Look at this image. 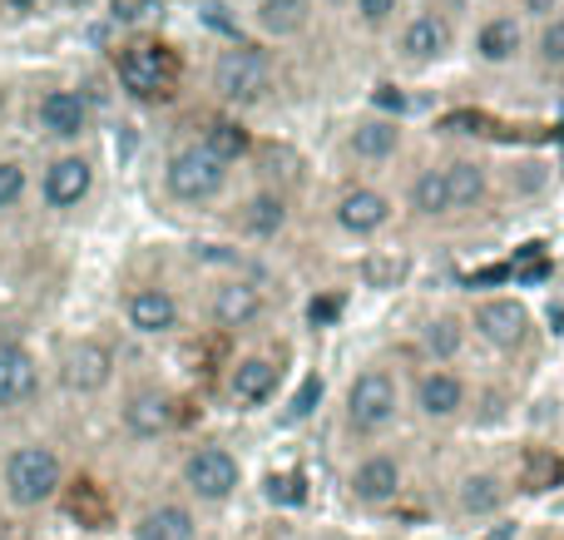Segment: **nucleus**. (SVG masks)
<instances>
[{
    "label": "nucleus",
    "instance_id": "nucleus-1",
    "mask_svg": "<svg viewBox=\"0 0 564 540\" xmlns=\"http://www.w3.org/2000/svg\"><path fill=\"white\" fill-rule=\"evenodd\" d=\"M65 482H69V462L45 436L15 442L0 456V501L15 516L50 511V506L59 501V492H65Z\"/></svg>",
    "mask_w": 564,
    "mask_h": 540
},
{
    "label": "nucleus",
    "instance_id": "nucleus-2",
    "mask_svg": "<svg viewBox=\"0 0 564 540\" xmlns=\"http://www.w3.org/2000/svg\"><path fill=\"white\" fill-rule=\"evenodd\" d=\"M401 407H406V392L387 363L357 367L347 392H341V436L357 446H377L401 422Z\"/></svg>",
    "mask_w": 564,
    "mask_h": 540
},
{
    "label": "nucleus",
    "instance_id": "nucleus-3",
    "mask_svg": "<svg viewBox=\"0 0 564 540\" xmlns=\"http://www.w3.org/2000/svg\"><path fill=\"white\" fill-rule=\"evenodd\" d=\"M208 89H214V99L228 109L268 105L278 89L273 50H263L258 40H228L214 55V65H208Z\"/></svg>",
    "mask_w": 564,
    "mask_h": 540
},
{
    "label": "nucleus",
    "instance_id": "nucleus-4",
    "mask_svg": "<svg viewBox=\"0 0 564 540\" xmlns=\"http://www.w3.org/2000/svg\"><path fill=\"white\" fill-rule=\"evenodd\" d=\"M228 179H234V164H228L218 149H208L204 139H188V144H174L164 154V169H159V188L174 208H208L228 194Z\"/></svg>",
    "mask_w": 564,
    "mask_h": 540
},
{
    "label": "nucleus",
    "instance_id": "nucleus-5",
    "mask_svg": "<svg viewBox=\"0 0 564 540\" xmlns=\"http://www.w3.org/2000/svg\"><path fill=\"white\" fill-rule=\"evenodd\" d=\"M178 492H184V501L194 511L198 506L218 511V506H228L243 492V456L228 442H194L184 452V462H178Z\"/></svg>",
    "mask_w": 564,
    "mask_h": 540
},
{
    "label": "nucleus",
    "instance_id": "nucleus-6",
    "mask_svg": "<svg viewBox=\"0 0 564 540\" xmlns=\"http://www.w3.org/2000/svg\"><path fill=\"white\" fill-rule=\"evenodd\" d=\"M115 79L139 105H164L184 79V55L164 40H129L115 55Z\"/></svg>",
    "mask_w": 564,
    "mask_h": 540
},
{
    "label": "nucleus",
    "instance_id": "nucleus-7",
    "mask_svg": "<svg viewBox=\"0 0 564 540\" xmlns=\"http://www.w3.org/2000/svg\"><path fill=\"white\" fill-rule=\"evenodd\" d=\"M451 50H456V20H451L441 6H421V10H411V15L397 20L391 60H397L401 69H411V75L446 65Z\"/></svg>",
    "mask_w": 564,
    "mask_h": 540
},
{
    "label": "nucleus",
    "instance_id": "nucleus-8",
    "mask_svg": "<svg viewBox=\"0 0 564 540\" xmlns=\"http://www.w3.org/2000/svg\"><path fill=\"white\" fill-rule=\"evenodd\" d=\"M466 327H470V337H480L496 357H520L530 347V337H535V313H530V303L516 293H486L470 303Z\"/></svg>",
    "mask_w": 564,
    "mask_h": 540
},
{
    "label": "nucleus",
    "instance_id": "nucleus-9",
    "mask_svg": "<svg viewBox=\"0 0 564 540\" xmlns=\"http://www.w3.org/2000/svg\"><path fill=\"white\" fill-rule=\"evenodd\" d=\"M184 426V397L159 382H139L119 397V432L134 446H154Z\"/></svg>",
    "mask_w": 564,
    "mask_h": 540
},
{
    "label": "nucleus",
    "instance_id": "nucleus-10",
    "mask_svg": "<svg viewBox=\"0 0 564 540\" xmlns=\"http://www.w3.org/2000/svg\"><path fill=\"white\" fill-rule=\"evenodd\" d=\"M476 387L460 367H421L406 387V407L421 417L426 426H456L470 417Z\"/></svg>",
    "mask_w": 564,
    "mask_h": 540
},
{
    "label": "nucleus",
    "instance_id": "nucleus-11",
    "mask_svg": "<svg viewBox=\"0 0 564 540\" xmlns=\"http://www.w3.org/2000/svg\"><path fill=\"white\" fill-rule=\"evenodd\" d=\"M95 184H99V164L85 154V149H59V154L45 159L35 179V194L50 214H75L95 198Z\"/></svg>",
    "mask_w": 564,
    "mask_h": 540
},
{
    "label": "nucleus",
    "instance_id": "nucleus-12",
    "mask_svg": "<svg viewBox=\"0 0 564 540\" xmlns=\"http://www.w3.org/2000/svg\"><path fill=\"white\" fill-rule=\"evenodd\" d=\"M347 496L361 511H387L406 496V462L391 446H367L357 462L347 466Z\"/></svg>",
    "mask_w": 564,
    "mask_h": 540
},
{
    "label": "nucleus",
    "instance_id": "nucleus-13",
    "mask_svg": "<svg viewBox=\"0 0 564 540\" xmlns=\"http://www.w3.org/2000/svg\"><path fill=\"white\" fill-rule=\"evenodd\" d=\"M115 372H119V353H115L109 337L85 333V337H69V343L59 347V387H65L69 397L109 392Z\"/></svg>",
    "mask_w": 564,
    "mask_h": 540
},
{
    "label": "nucleus",
    "instance_id": "nucleus-14",
    "mask_svg": "<svg viewBox=\"0 0 564 540\" xmlns=\"http://www.w3.org/2000/svg\"><path fill=\"white\" fill-rule=\"evenodd\" d=\"M30 119H35L40 139H50V144H59V149H79V139L95 125V105H89V95L75 85H50V89H40Z\"/></svg>",
    "mask_w": 564,
    "mask_h": 540
},
{
    "label": "nucleus",
    "instance_id": "nucleus-15",
    "mask_svg": "<svg viewBox=\"0 0 564 540\" xmlns=\"http://www.w3.org/2000/svg\"><path fill=\"white\" fill-rule=\"evenodd\" d=\"M268 317V288L258 278H218L204 298V323L214 333H243Z\"/></svg>",
    "mask_w": 564,
    "mask_h": 540
},
{
    "label": "nucleus",
    "instance_id": "nucleus-16",
    "mask_svg": "<svg viewBox=\"0 0 564 540\" xmlns=\"http://www.w3.org/2000/svg\"><path fill=\"white\" fill-rule=\"evenodd\" d=\"M282 377H288V357H282L278 347H253V353H243L228 367L224 392L238 412H258V407H268L278 397Z\"/></svg>",
    "mask_w": 564,
    "mask_h": 540
},
{
    "label": "nucleus",
    "instance_id": "nucleus-17",
    "mask_svg": "<svg viewBox=\"0 0 564 540\" xmlns=\"http://www.w3.org/2000/svg\"><path fill=\"white\" fill-rule=\"evenodd\" d=\"M119 317H124V327L134 337L159 343V337H174L178 327H184V303H178V293L164 283H139L119 298Z\"/></svg>",
    "mask_w": 564,
    "mask_h": 540
},
{
    "label": "nucleus",
    "instance_id": "nucleus-18",
    "mask_svg": "<svg viewBox=\"0 0 564 540\" xmlns=\"http://www.w3.org/2000/svg\"><path fill=\"white\" fill-rule=\"evenodd\" d=\"M397 218V198L377 184H347L332 198V228L347 238H377Z\"/></svg>",
    "mask_w": 564,
    "mask_h": 540
},
{
    "label": "nucleus",
    "instance_id": "nucleus-19",
    "mask_svg": "<svg viewBox=\"0 0 564 540\" xmlns=\"http://www.w3.org/2000/svg\"><path fill=\"white\" fill-rule=\"evenodd\" d=\"M510 496H516V482L506 472L470 466V472H460L451 482V511L466 516V521H490V516H500L510 506Z\"/></svg>",
    "mask_w": 564,
    "mask_h": 540
},
{
    "label": "nucleus",
    "instance_id": "nucleus-20",
    "mask_svg": "<svg viewBox=\"0 0 564 540\" xmlns=\"http://www.w3.org/2000/svg\"><path fill=\"white\" fill-rule=\"evenodd\" d=\"M470 50H476V60L486 69H510L525 60L530 25L516 15V10H490V15L476 25V35H470Z\"/></svg>",
    "mask_w": 564,
    "mask_h": 540
},
{
    "label": "nucleus",
    "instance_id": "nucleus-21",
    "mask_svg": "<svg viewBox=\"0 0 564 540\" xmlns=\"http://www.w3.org/2000/svg\"><path fill=\"white\" fill-rule=\"evenodd\" d=\"M45 387V367L25 343H0V417L25 412Z\"/></svg>",
    "mask_w": 564,
    "mask_h": 540
},
{
    "label": "nucleus",
    "instance_id": "nucleus-22",
    "mask_svg": "<svg viewBox=\"0 0 564 540\" xmlns=\"http://www.w3.org/2000/svg\"><path fill=\"white\" fill-rule=\"evenodd\" d=\"M198 536H204V526H198V511L184 496L139 506L134 521H129V540H198Z\"/></svg>",
    "mask_w": 564,
    "mask_h": 540
},
{
    "label": "nucleus",
    "instance_id": "nucleus-23",
    "mask_svg": "<svg viewBox=\"0 0 564 540\" xmlns=\"http://www.w3.org/2000/svg\"><path fill=\"white\" fill-rule=\"evenodd\" d=\"M401 144H406V129L391 115H361V119H351V129H347V154L371 169L391 164V159L401 154Z\"/></svg>",
    "mask_w": 564,
    "mask_h": 540
},
{
    "label": "nucleus",
    "instance_id": "nucleus-24",
    "mask_svg": "<svg viewBox=\"0 0 564 540\" xmlns=\"http://www.w3.org/2000/svg\"><path fill=\"white\" fill-rule=\"evenodd\" d=\"M288 218H292L288 194L273 188V184H263V188H253V194L238 204V234L253 238V244H273L282 228H288Z\"/></svg>",
    "mask_w": 564,
    "mask_h": 540
},
{
    "label": "nucleus",
    "instance_id": "nucleus-25",
    "mask_svg": "<svg viewBox=\"0 0 564 540\" xmlns=\"http://www.w3.org/2000/svg\"><path fill=\"white\" fill-rule=\"evenodd\" d=\"M441 174H446V198H451V218L456 214H470V208H480L490 198V164L476 154H456L441 164Z\"/></svg>",
    "mask_w": 564,
    "mask_h": 540
},
{
    "label": "nucleus",
    "instance_id": "nucleus-26",
    "mask_svg": "<svg viewBox=\"0 0 564 540\" xmlns=\"http://www.w3.org/2000/svg\"><path fill=\"white\" fill-rule=\"evenodd\" d=\"M317 0H248V20L263 40H297L312 30Z\"/></svg>",
    "mask_w": 564,
    "mask_h": 540
},
{
    "label": "nucleus",
    "instance_id": "nucleus-27",
    "mask_svg": "<svg viewBox=\"0 0 564 540\" xmlns=\"http://www.w3.org/2000/svg\"><path fill=\"white\" fill-rule=\"evenodd\" d=\"M401 208H406L416 224H441V218H451L446 174H441V164H421L416 174L406 179V188H401Z\"/></svg>",
    "mask_w": 564,
    "mask_h": 540
},
{
    "label": "nucleus",
    "instance_id": "nucleus-28",
    "mask_svg": "<svg viewBox=\"0 0 564 540\" xmlns=\"http://www.w3.org/2000/svg\"><path fill=\"white\" fill-rule=\"evenodd\" d=\"M466 343H470V327H466V317L451 313V307L431 313L426 327H421V347H426L431 367H456V357L466 353Z\"/></svg>",
    "mask_w": 564,
    "mask_h": 540
},
{
    "label": "nucleus",
    "instance_id": "nucleus-29",
    "mask_svg": "<svg viewBox=\"0 0 564 540\" xmlns=\"http://www.w3.org/2000/svg\"><path fill=\"white\" fill-rule=\"evenodd\" d=\"M59 506H65V511L75 516L79 526H89V531H99V526L109 521L105 492H99L95 482H85V476H69V482H65V492H59Z\"/></svg>",
    "mask_w": 564,
    "mask_h": 540
},
{
    "label": "nucleus",
    "instance_id": "nucleus-30",
    "mask_svg": "<svg viewBox=\"0 0 564 540\" xmlns=\"http://www.w3.org/2000/svg\"><path fill=\"white\" fill-rule=\"evenodd\" d=\"M525 55L535 60V69L545 79H564V15L545 20V25H535V40H530Z\"/></svg>",
    "mask_w": 564,
    "mask_h": 540
},
{
    "label": "nucleus",
    "instance_id": "nucleus-31",
    "mask_svg": "<svg viewBox=\"0 0 564 540\" xmlns=\"http://www.w3.org/2000/svg\"><path fill=\"white\" fill-rule=\"evenodd\" d=\"M30 188H35V174H30L25 159L0 154V214H15V208L30 198Z\"/></svg>",
    "mask_w": 564,
    "mask_h": 540
},
{
    "label": "nucleus",
    "instance_id": "nucleus-32",
    "mask_svg": "<svg viewBox=\"0 0 564 540\" xmlns=\"http://www.w3.org/2000/svg\"><path fill=\"white\" fill-rule=\"evenodd\" d=\"M351 10H357V25L371 35H381L401 20V0H351Z\"/></svg>",
    "mask_w": 564,
    "mask_h": 540
},
{
    "label": "nucleus",
    "instance_id": "nucleus-33",
    "mask_svg": "<svg viewBox=\"0 0 564 540\" xmlns=\"http://www.w3.org/2000/svg\"><path fill=\"white\" fill-rule=\"evenodd\" d=\"M560 476H564V466H560V462H550V456H540V466H535V462L525 466V482H520V492H530V496L555 492Z\"/></svg>",
    "mask_w": 564,
    "mask_h": 540
},
{
    "label": "nucleus",
    "instance_id": "nucleus-34",
    "mask_svg": "<svg viewBox=\"0 0 564 540\" xmlns=\"http://www.w3.org/2000/svg\"><path fill=\"white\" fill-rule=\"evenodd\" d=\"M516 179H520V194H540L550 184V159H520Z\"/></svg>",
    "mask_w": 564,
    "mask_h": 540
},
{
    "label": "nucleus",
    "instance_id": "nucleus-35",
    "mask_svg": "<svg viewBox=\"0 0 564 540\" xmlns=\"http://www.w3.org/2000/svg\"><path fill=\"white\" fill-rule=\"evenodd\" d=\"M516 15L525 25H545V20L564 15V0H516Z\"/></svg>",
    "mask_w": 564,
    "mask_h": 540
},
{
    "label": "nucleus",
    "instance_id": "nucleus-36",
    "mask_svg": "<svg viewBox=\"0 0 564 540\" xmlns=\"http://www.w3.org/2000/svg\"><path fill=\"white\" fill-rule=\"evenodd\" d=\"M317 397H322V377H307V382H302V402H292V417H312Z\"/></svg>",
    "mask_w": 564,
    "mask_h": 540
},
{
    "label": "nucleus",
    "instance_id": "nucleus-37",
    "mask_svg": "<svg viewBox=\"0 0 564 540\" xmlns=\"http://www.w3.org/2000/svg\"><path fill=\"white\" fill-rule=\"evenodd\" d=\"M0 10H6L10 20H30V15L45 10V0H0Z\"/></svg>",
    "mask_w": 564,
    "mask_h": 540
},
{
    "label": "nucleus",
    "instance_id": "nucleus-38",
    "mask_svg": "<svg viewBox=\"0 0 564 540\" xmlns=\"http://www.w3.org/2000/svg\"><path fill=\"white\" fill-rule=\"evenodd\" d=\"M525 540H564V536H555V531H535V536H525Z\"/></svg>",
    "mask_w": 564,
    "mask_h": 540
},
{
    "label": "nucleus",
    "instance_id": "nucleus-39",
    "mask_svg": "<svg viewBox=\"0 0 564 540\" xmlns=\"http://www.w3.org/2000/svg\"><path fill=\"white\" fill-rule=\"evenodd\" d=\"M6 99H10V89H6V85H0V115H6Z\"/></svg>",
    "mask_w": 564,
    "mask_h": 540
},
{
    "label": "nucleus",
    "instance_id": "nucleus-40",
    "mask_svg": "<svg viewBox=\"0 0 564 540\" xmlns=\"http://www.w3.org/2000/svg\"><path fill=\"white\" fill-rule=\"evenodd\" d=\"M0 540H20V536H10V531H0Z\"/></svg>",
    "mask_w": 564,
    "mask_h": 540
},
{
    "label": "nucleus",
    "instance_id": "nucleus-41",
    "mask_svg": "<svg viewBox=\"0 0 564 540\" xmlns=\"http://www.w3.org/2000/svg\"><path fill=\"white\" fill-rule=\"evenodd\" d=\"M327 6H341V0H327Z\"/></svg>",
    "mask_w": 564,
    "mask_h": 540
},
{
    "label": "nucleus",
    "instance_id": "nucleus-42",
    "mask_svg": "<svg viewBox=\"0 0 564 540\" xmlns=\"http://www.w3.org/2000/svg\"><path fill=\"white\" fill-rule=\"evenodd\" d=\"M490 6H496V0H490Z\"/></svg>",
    "mask_w": 564,
    "mask_h": 540
}]
</instances>
